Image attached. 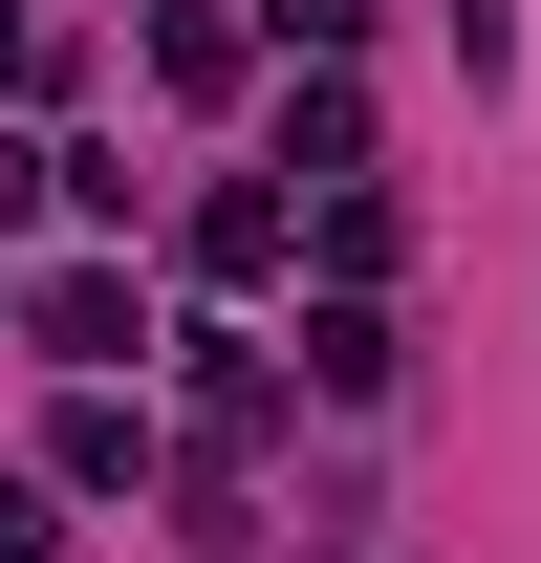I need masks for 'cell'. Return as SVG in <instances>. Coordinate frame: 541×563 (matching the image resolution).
<instances>
[{
	"mask_svg": "<svg viewBox=\"0 0 541 563\" xmlns=\"http://www.w3.org/2000/svg\"><path fill=\"white\" fill-rule=\"evenodd\" d=\"M22 325H44V347H66V368H109V347H152V303H131V282H109V261H66V282H44V303H22Z\"/></svg>",
	"mask_w": 541,
	"mask_h": 563,
	"instance_id": "obj_1",
	"label": "cell"
},
{
	"mask_svg": "<svg viewBox=\"0 0 541 563\" xmlns=\"http://www.w3.org/2000/svg\"><path fill=\"white\" fill-rule=\"evenodd\" d=\"M281 239H303V196H281V174H239V196H196V261H217V282H261Z\"/></svg>",
	"mask_w": 541,
	"mask_h": 563,
	"instance_id": "obj_2",
	"label": "cell"
},
{
	"mask_svg": "<svg viewBox=\"0 0 541 563\" xmlns=\"http://www.w3.org/2000/svg\"><path fill=\"white\" fill-rule=\"evenodd\" d=\"M261 22H281V44H346V22H368V0H261Z\"/></svg>",
	"mask_w": 541,
	"mask_h": 563,
	"instance_id": "obj_3",
	"label": "cell"
}]
</instances>
